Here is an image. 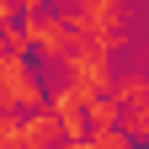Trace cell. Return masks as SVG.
Instances as JSON below:
<instances>
[{
  "label": "cell",
  "mask_w": 149,
  "mask_h": 149,
  "mask_svg": "<svg viewBox=\"0 0 149 149\" xmlns=\"http://www.w3.org/2000/svg\"><path fill=\"white\" fill-rule=\"evenodd\" d=\"M0 107L6 112H32V107H48L43 85H37L32 64L22 53H0Z\"/></svg>",
  "instance_id": "6da1fadb"
}]
</instances>
